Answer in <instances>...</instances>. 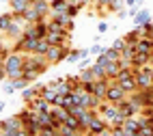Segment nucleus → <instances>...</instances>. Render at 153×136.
Wrapping results in <instances>:
<instances>
[{"mask_svg":"<svg viewBox=\"0 0 153 136\" xmlns=\"http://www.w3.org/2000/svg\"><path fill=\"white\" fill-rule=\"evenodd\" d=\"M24 63H26V56L19 54V50L9 52V54L4 56V61H2L4 71H7V78H9V80L22 78V74H24Z\"/></svg>","mask_w":153,"mask_h":136,"instance_id":"obj_1","label":"nucleus"},{"mask_svg":"<svg viewBox=\"0 0 153 136\" xmlns=\"http://www.w3.org/2000/svg\"><path fill=\"white\" fill-rule=\"evenodd\" d=\"M67 54H69L67 46H50V50L45 52V61L50 63V65H54V63H58V61H65Z\"/></svg>","mask_w":153,"mask_h":136,"instance_id":"obj_2","label":"nucleus"},{"mask_svg":"<svg viewBox=\"0 0 153 136\" xmlns=\"http://www.w3.org/2000/svg\"><path fill=\"white\" fill-rule=\"evenodd\" d=\"M127 97V93L121 89V84L119 82H114V80H110V87H108V93H106V102H110V104H117V102H121V99H125Z\"/></svg>","mask_w":153,"mask_h":136,"instance_id":"obj_3","label":"nucleus"},{"mask_svg":"<svg viewBox=\"0 0 153 136\" xmlns=\"http://www.w3.org/2000/svg\"><path fill=\"white\" fill-rule=\"evenodd\" d=\"M117 106H119V112L123 114V117L127 119V117H136V114L142 110L138 104H134L129 97H125V99H121V102H117Z\"/></svg>","mask_w":153,"mask_h":136,"instance_id":"obj_4","label":"nucleus"},{"mask_svg":"<svg viewBox=\"0 0 153 136\" xmlns=\"http://www.w3.org/2000/svg\"><path fill=\"white\" fill-rule=\"evenodd\" d=\"M108 87H110V80H108V78L95 80V82H93V95H95L97 99L104 102V99H106V93H108Z\"/></svg>","mask_w":153,"mask_h":136,"instance_id":"obj_5","label":"nucleus"},{"mask_svg":"<svg viewBox=\"0 0 153 136\" xmlns=\"http://www.w3.org/2000/svg\"><path fill=\"white\" fill-rule=\"evenodd\" d=\"M28 106L33 108L35 112H45V110H50V108H52V104H50V102H48L45 97H41V95H37V97H35L33 102L28 104Z\"/></svg>","mask_w":153,"mask_h":136,"instance_id":"obj_6","label":"nucleus"},{"mask_svg":"<svg viewBox=\"0 0 153 136\" xmlns=\"http://www.w3.org/2000/svg\"><path fill=\"white\" fill-rule=\"evenodd\" d=\"M110 125L104 121V117H95L93 121L88 123V134H101L104 130H108Z\"/></svg>","mask_w":153,"mask_h":136,"instance_id":"obj_7","label":"nucleus"},{"mask_svg":"<svg viewBox=\"0 0 153 136\" xmlns=\"http://www.w3.org/2000/svg\"><path fill=\"white\" fill-rule=\"evenodd\" d=\"M2 125H4V130H9L11 134H15L17 130L24 128V123H22V119H19V114H17V117H9V119H4Z\"/></svg>","mask_w":153,"mask_h":136,"instance_id":"obj_8","label":"nucleus"},{"mask_svg":"<svg viewBox=\"0 0 153 136\" xmlns=\"http://www.w3.org/2000/svg\"><path fill=\"white\" fill-rule=\"evenodd\" d=\"M30 2H33V0H9L13 15H22V13L26 11V9L30 7Z\"/></svg>","mask_w":153,"mask_h":136,"instance_id":"obj_9","label":"nucleus"},{"mask_svg":"<svg viewBox=\"0 0 153 136\" xmlns=\"http://www.w3.org/2000/svg\"><path fill=\"white\" fill-rule=\"evenodd\" d=\"M69 4H71L69 0H54V2H50V11L54 15H63V13H67Z\"/></svg>","mask_w":153,"mask_h":136,"instance_id":"obj_10","label":"nucleus"},{"mask_svg":"<svg viewBox=\"0 0 153 136\" xmlns=\"http://www.w3.org/2000/svg\"><path fill=\"white\" fill-rule=\"evenodd\" d=\"M22 15H24V19H26L28 24H37V22H41V19H43V15L39 13V11H37V9H35L33 4H30V7L26 9V11L22 13Z\"/></svg>","mask_w":153,"mask_h":136,"instance_id":"obj_11","label":"nucleus"},{"mask_svg":"<svg viewBox=\"0 0 153 136\" xmlns=\"http://www.w3.org/2000/svg\"><path fill=\"white\" fill-rule=\"evenodd\" d=\"M41 89H43V87H26V89L22 91V99H24V104H30L37 95H41Z\"/></svg>","mask_w":153,"mask_h":136,"instance_id":"obj_12","label":"nucleus"},{"mask_svg":"<svg viewBox=\"0 0 153 136\" xmlns=\"http://www.w3.org/2000/svg\"><path fill=\"white\" fill-rule=\"evenodd\" d=\"M123 128H125V132L131 136V134H136V132H140V125H138V117H127L125 121H123Z\"/></svg>","mask_w":153,"mask_h":136,"instance_id":"obj_13","label":"nucleus"},{"mask_svg":"<svg viewBox=\"0 0 153 136\" xmlns=\"http://www.w3.org/2000/svg\"><path fill=\"white\" fill-rule=\"evenodd\" d=\"M151 22V13H149V9H140V11L134 15V24L136 26H145Z\"/></svg>","mask_w":153,"mask_h":136,"instance_id":"obj_14","label":"nucleus"},{"mask_svg":"<svg viewBox=\"0 0 153 136\" xmlns=\"http://www.w3.org/2000/svg\"><path fill=\"white\" fill-rule=\"evenodd\" d=\"M119 84H121V89H123V91L127 93V95H131L134 91H138V84H136L134 76H129V78H125V80H121Z\"/></svg>","mask_w":153,"mask_h":136,"instance_id":"obj_15","label":"nucleus"},{"mask_svg":"<svg viewBox=\"0 0 153 136\" xmlns=\"http://www.w3.org/2000/svg\"><path fill=\"white\" fill-rule=\"evenodd\" d=\"M41 97H45V99H48V102L54 106V104H56V99H58L60 95L56 93V89H52V87L48 84V87H43V89H41Z\"/></svg>","mask_w":153,"mask_h":136,"instance_id":"obj_16","label":"nucleus"},{"mask_svg":"<svg viewBox=\"0 0 153 136\" xmlns=\"http://www.w3.org/2000/svg\"><path fill=\"white\" fill-rule=\"evenodd\" d=\"M78 80L82 82V84H86V82H95L97 78H95V71H93V67H84L82 71H80Z\"/></svg>","mask_w":153,"mask_h":136,"instance_id":"obj_17","label":"nucleus"},{"mask_svg":"<svg viewBox=\"0 0 153 136\" xmlns=\"http://www.w3.org/2000/svg\"><path fill=\"white\" fill-rule=\"evenodd\" d=\"M119 61H110L108 65H106V78L108 80H114L117 78V74H119Z\"/></svg>","mask_w":153,"mask_h":136,"instance_id":"obj_18","label":"nucleus"},{"mask_svg":"<svg viewBox=\"0 0 153 136\" xmlns=\"http://www.w3.org/2000/svg\"><path fill=\"white\" fill-rule=\"evenodd\" d=\"M149 58H151V54H138L136 52V56L131 58V67H147Z\"/></svg>","mask_w":153,"mask_h":136,"instance_id":"obj_19","label":"nucleus"},{"mask_svg":"<svg viewBox=\"0 0 153 136\" xmlns=\"http://www.w3.org/2000/svg\"><path fill=\"white\" fill-rule=\"evenodd\" d=\"M54 19H56V22L63 26L65 30H71V28H74V17H69L67 13H63V15H54Z\"/></svg>","mask_w":153,"mask_h":136,"instance_id":"obj_20","label":"nucleus"},{"mask_svg":"<svg viewBox=\"0 0 153 136\" xmlns=\"http://www.w3.org/2000/svg\"><path fill=\"white\" fill-rule=\"evenodd\" d=\"M11 24H13V13H0V30L2 33H7Z\"/></svg>","mask_w":153,"mask_h":136,"instance_id":"obj_21","label":"nucleus"},{"mask_svg":"<svg viewBox=\"0 0 153 136\" xmlns=\"http://www.w3.org/2000/svg\"><path fill=\"white\" fill-rule=\"evenodd\" d=\"M50 50V43H48V39L43 37V39H39L37 41V48H35V52L33 54H39V56H45V52Z\"/></svg>","mask_w":153,"mask_h":136,"instance_id":"obj_22","label":"nucleus"},{"mask_svg":"<svg viewBox=\"0 0 153 136\" xmlns=\"http://www.w3.org/2000/svg\"><path fill=\"white\" fill-rule=\"evenodd\" d=\"M30 4H33V7L37 9V11L41 13V15H45V13L50 11V2H48V0H33Z\"/></svg>","mask_w":153,"mask_h":136,"instance_id":"obj_23","label":"nucleus"},{"mask_svg":"<svg viewBox=\"0 0 153 136\" xmlns=\"http://www.w3.org/2000/svg\"><path fill=\"white\" fill-rule=\"evenodd\" d=\"M138 39H140V28L136 26V30H131V33L125 35V43H127V46H136Z\"/></svg>","mask_w":153,"mask_h":136,"instance_id":"obj_24","label":"nucleus"},{"mask_svg":"<svg viewBox=\"0 0 153 136\" xmlns=\"http://www.w3.org/2000/svg\"><path fill=\"white\" fill-rule=\"evenodd\" d=\"M76 132H78V130L71 128V125H67V123H63V125L58 128V136H74Z\"/></svg>","mask_w":153,"mask_h":136,"instance_id":"obj_25","label":"nucleus"},{"mask_svg":"<svg viewBox=\"0 0 153 136\" xmlns=\"http://www.w3.org/2000/svg\"><path fill=\"white\" fill-rule=\"evenodd\" d=\"M101 54H106L110 61H119V56H121V54H119V52L112 48V46H110V48H104V52H101Z\"/></svg>","mask_w":153,"mask_h":136,"instance_id":"obj_26","label":"nucleus"},{"mask_svg":"<svg viewBox=\"0 0 153 136\" xmlns=\"http://www.w3.org/2000/svg\"><path fill=\"white\" fill-rule=\"evenodd\" d=\"M11 82H13V87H15V91H17V89H19V91H24V89L28 87V80H26L24 76H22V78H15V80H11Z\"/></svg>","mask_w":153,"mask_h":136,"instance_id":"obj_27","label":"nucleus"},{"mask_svg":"<svg viewBox=\"0 0 153 136\" xmlns=\"http://www.w3.org/2000/svg\"><path fill=\"white\" fill-rule=\"evenodd\" d=\"M84 112H86V108H82L80 104H76V106H71V108H69V114H74V117H78V119L82 117Z\"/></svg>","mask_w":153,"mask_h":136,"instance_id":"obj_28","label":"nucleus"},{"mask_svg":"<svg viewBox=\"0 0 153 136\" xmlns=\"http://www.w3.org/2000/svg\"><path fill=\"white\" fill-rule=\"evenodd\" d=\"M67 61H69V63H78V61H82V58H80V50H69Z\"/></svg>","mask_w":153,"mask_h":136,"instance_id":"obj_29","label":"nucleus"},{"mask_svg":"<svg viewBox=\"0 0 153 136\" xmlns=\"http://www.w3.org/2000/svg\"><path fill=\"white\" fill-rule=\"evenodd\" d=\"M123 4H125V0H112L110 2V11H121Z\"/></svg>","mask_w":153,"mask_h":136,"instance_id":"obj_30","label":"nucleus"},{"mask_svg":"<svg viewBox=\"0 0 153 136\" xmlns=\"http://www.w3.org/2000/svg\"><path fill=\"white\" fill-rule=\"evenodd\" d=\"M13 91H15L13 82H11V80H9V82H4V87H2V93H4V95H11Z\"/></svg>","mask_w":153,"mask_h":136,"instance_id":"obj_31","label":"nucleus"},{"mask_svg":"<svg viewBox=\"0 0 153 136\" xmlns=\"http://www.w3.org/2000/svg\"><path fill=\"white\" fill-rule=\"evenodd\" d=\"M125 46H127V43H125V39H117V41H114V43H112V48H114L117 52H121V50H123Z\"/></svg>","mask_w":153,"mask_h":136,"instance_id":"obj_32","label":"nucleus"},{"mask_svg":"<svg viewBox=\"0 0 153 136\" xmlns=\"http://www.w3.org/2000/svg\"><path fill=\"white\" fill-rule=\"evenodd\" d=\"M88 52H91V54H95V56H97V54H101V52H104V48H101L99 43H93V46L88 48Z\"/></svg>","mask_w":153,"mask_h":136,"instance_id":"obj_33","label":"nucleus"},{"mask_svg":"<svg viewBox=\"0 0 153 136\" xmlns=\"http://www.w3.org/2000/svg\"><path fill=\"white\" fill-rule=\"evenodd\" d=\"M78 11H80L78 7H74V4H69V9H67V15H69V17H76V15H78Z\"/></svg>","mask_w":153,"mask_h":136,"instance_id":"obj_34","label":"nucleus"},{"mask_svg":"<svg viewBox=\"0 0 153 136\" xmlns=\"http://www.w3.org/2000/svg\"><path fill=\"white\" fill-rule=\"evenodd\" d=\"M97 30H99V33H101V35H104V33H108V24H106V22H99V26H97Z\"/></svg>","mask_w":153,"mask_h":136,"instance_id":"obj_35","label":"nucleus"},{"mask_svg":"<svg viewBox=\"0 0 153 136\" xmlns=\"http://www.w3.org/2000/svg\"><path fill=\"white\" fill-rule=\"evenodd\" d=\"M13 136H30V134H28V132H26V130L22 128V130H17V132H15Z\"/></svg>","mask_w":153,"mask_h":136,"instance_id":"obj_36","label":"nucleus"},{"mask_svg":"<svg viewBox=\"0 0 153 136\" xmlns=\"http://www.w3.org/2000/svg\"><path fill=\"white\" fill-rule=\"evenodd\" d=\"M95 2H97V4H106V7H110L112 0H95Z\"/></svg>","mask_w":153,"mask_h":136,"instance_id":"obj_37","label":"nucleus"},{"mask_svg":"<svg viewBox=\"0 0 153 136\" xmlns=\"http://www.w3.org/2000/svg\"><path fill=\"white\" fill-rule=\"evenodd\" d=\"M7 78V71H4V65L2 67H0V80H4Z\"/></svg>","mask_w":153,"mask_h":136,"instance_id":"obj_38","label":"nucleus"},{"mask_svg":"<svg viewBox=\"0 0 153 136\" xmlns=\"http://www.w3.org/2000/svg\"><path fill=\"white\" fill-rule=\"evenodd\" d=\"M4 110V102H0V112H2Z\"/></svg>","mask_w":153,"mask_h":136,"instance_id":"obj_39","label":"nucleus"},{"mask_svg":"<svg viewBox=\"0 0 153 136\" xmlns=\"http://www.w3.org/2000/svg\"><path fill=\"white\" fill-rule=\"evenodd\" d=\"M48 2H54V0H48Z\"/></svg>","mask_w":153,"mask_h":136,"instance_id":"obj_40","label":"nucleus"},{"mask_svg":"<svg viewBox=\"0 0 153 136\" xmlns=\"http://www.w3.org/2000/svg\"><path fill=\"white\" fill-rule=\"evenodd\" d=\"M2 2H9V0H2Z\"/></svg>","mask_w":153,"mask_h":136,"instance_id":"obj_41","label":"nucleus"},{"mask_svg":"<svg viewBox=\"0 0 153 136\" xmlns=\"http://www.w3.org/2000/svg\"><path fill=\"white\" fill-rule=\"evenodd\" d=\"M151 26H153V22H151Z\"/></svg>","mask_w":153,"mask_h":136,"instance_id":"obj_42","label":"nucleus"}]
</instances>
